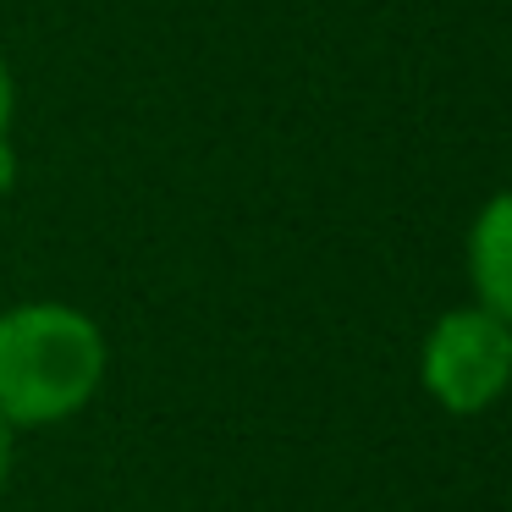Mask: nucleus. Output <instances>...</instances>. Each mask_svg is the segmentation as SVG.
<instances>
[{
  "label": "nucleus",
  "instance_id": "nucleus-1",
  "mask_svg": "<svg viewBox=\"0 0 512 512\" xmlns=\"http://www.w3.org/2000/svg\"><path fill=\"white\" fill-rule=\"evenodd\" d=\"M111 342L83 309L34 298L0 309V424L45 430L67 424L100 397Z\"/></svg>",
  "mask_w": 512,
  "mask_h": 512
},
{
  "label": "nucleus",
  "instance_id": "nucleus-2",
  "mask_svg": "<svg viewBox=\"0 0 512 512\" xmlns=\"http://www.w3.org/2000/svg\"><path fill=\"white\" fill-rule=\"evenodd\" d=\"M419 380L441 413L474 419L512 391V325L479 303H457L424 331Z\"/></svg>",
  "mask_w": 512,
  "mask_h": 512
},
{
  "label": "nucleus",
  "instance_id": "nucleus-3",
  "mask_svg": "<svg viewBox=\"0 0 512 512\" xmlns=\"http://www.w3.org/2000/svg\"><path fill=\"white\" fill-rule=\"evenodd\" d=\"M468 287L479 309L512 325V188L490 193L468 221Z\"/></svg>",
  "mask_w": 512,
  "mask_h": 512
},
{
  "label": "nucleus",
  "instance_id": "nucleus-4",
  "mask_svg": "<svg viewBox=\"0 0 512 512\" xmlns=\"http://www.w3.org/2000/svg\"><path fill=\"white\" fill-rule=\"evenodd\" d=\"M12 116H17V83H12V67L0 61V138H12Z\"/></svg>",
  "mask_w": 512,
  "mask_h": 512
},
{
  "label": "nucleus",
  "instance_id": "nucleus-5",
  "mask_svg": "<svg viewBox=\"0 0 512 512\" xmlns=\"http://www.w3.org/2000/svg\"><path fill=\"white\" fill-rule=\"evenodd\" d=\"M12 463H17V430L12 424H0V485L12 479Z\"/></svg>",
  "mask_w": 512,
  "mask_h": 512
},
{
  "label": "nucleus",
  "instance_id": "nucleus-6",
  "mask_svg": "<svg viewBox=\"0 0 512 512\" xmlns=\"http://www.w3.org/2000/svg\"><path fill=\"white\" fill-rule=\"evenodd\" d=\"M12 182H17V149L12 138H0V193H12Z\"/></svg>",
  "mask_w": 512,
  "mask_h": 512
}]
</instances>
